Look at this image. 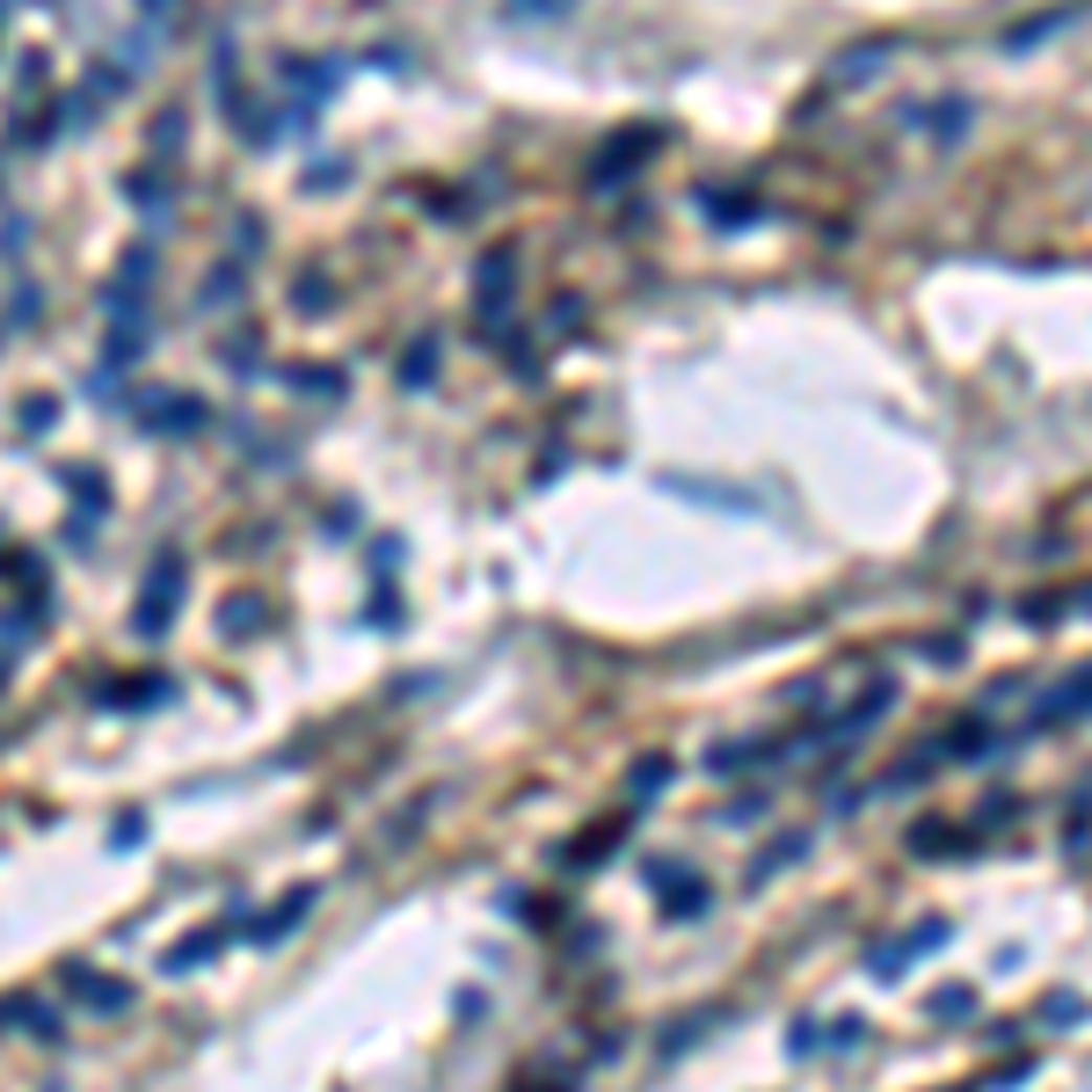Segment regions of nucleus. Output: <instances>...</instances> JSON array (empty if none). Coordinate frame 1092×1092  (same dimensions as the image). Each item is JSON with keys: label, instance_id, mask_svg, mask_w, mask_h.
<instances>
[{"label": "nucleus", "instance_id": "obj_1", "mask_svg": "<svg viewBox=\"0 0 1092 1092\" xmlns=\"http://www.w3.org/2000/svg\"><path fill=\"white\" fill-rule=\"evenodd\" d=\"M175 605H182V554L168 547L154 569H147V598H139V641H160L168 620H175Z\"/></svg>", "mask_w": 1092, "mask_h": 1092}, {"label": "nucleus", "instance_id": "obj_2", "mask_svg": "<svg viewBox=\"0 0 1092 1092\" xmlns=\"http://www.w3.org/2000/svg\"><path fill=\"white\" fill-rule=\"evenodd\" d=\"M139 416L154 423L160 438H190V430L204 423V401H190V394H147V401H139Z\"/></svg>", "mask_w": 1092, "mask_h": 1092}, {"label": "nucleus", "instance_id": "obj_3", "mask_svg": "<svg viewBox=\"0 0 1092 1092\" xmlns=\"http://www.w3.org/2000/svg\"><path fill=\"white\" fill-rule=\"evenodd\" d=\"M66 990L88 998L95 1012H125V1005H132V983H110V976H95L88 961H66Z\"/></svg>", "mask_w": 1092, "mask_h": 1092}, {"label": "nucleus", "instance_id": "obj_4", "mask_svg": "<svg viewBox=\"0 0 1092 1092\" xmlns=\"http://www.w3.org/2000/svg\"><path fill=\"white\" fill-rule=\"evenodd\" d=\"M1078 714H1086V670H1071V677L1042 699V714H1034V721H1042V729H1056V721H1078Z\"/></svg>", "mask_w": 1092, "mask_h": 1092}, {"label": "nucleus", "instance_id": "obj_5", "mask_svg": "<svg viewBox=\"0 0 1092 1092\" xmlns=\"http://www.w3.org/2000/svg\"><path fill=\"white\" fill-rule=\"evenodd\" d=\"M641 154H655V132H620V147L598 160V190H612V182H620V175H626Z\"/></svg>", "mask_w": 1092, "mask_h": 1092}, {"label": "nucleus", "instance_id": "obj_6", "mask_svg": "<svg viewBox=\"0 0 1092 1092\" xmlns=\"http://www.w3.org/2000/svg\"><path fill=\"white\" fill-rule=\"evenodd\" d=\"M313 896H320V889H292V896H285V904H277L263 926H255V939H263V946H270V939H285V933H292V926L313 911Z\"/></svg>", "mask_w": 1092, "mask_h": 1092}, {"label": "nucleus", "instance_id": "obj_7", "mask_svg": "<svg viewBox=\"0 0 1092 1092\" xmlns=\"http://www.w3.org/2000/svg\"><path fill=\"white\" fill-rule=\"evenodd\" d=\"M889 699H896V692H889V685H867V692H860V699H852V714H845V721H838V736H867V729H874V714H882V707H889Z\"/></svg>", "mask_w": 1092, "mask_h": 1092}, {"label": "nucleus", "instance_id": "obj_8", "mask_svg": "<svg viewBox=\"0 0 1092 1092\" xmlns=\"http://www.w3.org/2000/svg\"><path fill=\"white\" fill-rule=\"evenodd\" d=\"M211 946H219V933L175 939V954H160V968H168V976H182V968H204V961H211Z\"/></svg>", "mask_w": 1092, "mask_h": 1092}, {"label": "nucleus", "instance_id": "obj_9", "mask_svg": "<svg viewBox=\"0 0 1092 1092\" xmlns=\"http://www.w3.org/2000/svg\"><path fill=\"white\" fill-rule=\"evenodd\" d=\"M882 59H889V44H867V51H852V59H838V66H830V81H838V88H860V73H874Z\"/></svg>", "mask_w": 1092, "mask_h": 1092}, {"label": "nucleus", "instance_id": "obj_10", "mask_svg": "<svg viewBox=\"0 0 1092 1092\" xmlns=\"http://www.w3.org/2000/svg\"><path fill=\"white\" fill-rule=\"evenodd\" d=\"M904 968H911V946H904V939H882V946L867 954V976H882V983H896Z\"/></svg>", "mask_w": 1092, "mask_h": 1092}, {"label": "nucleus", "instance_id": "obj_11", "mask_svg": "<svg viewBox=\"0 0 1092 1092\" xmlns=\"http://www.w3.org/2000/svg\"><path fill=\"white\" fill-rule=\"evenodd\" d=\"M968 1005H976V990H968V983H954V990H933V1020H946V1027H954V1020H968Z\"/></svg>", "mask_w": 1092, "mask_h": 1092}, {"label": "nucleus", "instance_id": "obj_12", "mask_svg": "<svg viewBox=\"0 0 1092 1092\" xmlns=\"http://www.w3.org/2000/svg\"><path fill=\"white\" fill-rule=\"evenodd\" d=\"M663 786H670V758H641V765H633V794H641V801L663 794Z\"/></svg>", "mask_w": 1092, "mask_h": 1092}, {"label": "nucleus", "instance_id": "obj_13", "mask_svg": "<svg viewBox=\"0 0 1092 1092\" xmlns=\"http://www.w3.org/2000/svg\"><path fill=\"white\" fill-rule=\"evenodd\" d=\"M946 845H954V830H946V823H918V830H911V852H918V860H939Z\"/></svg>", "mask_w": 1092, "mask_h": 1092}, {"label": "nucleus", "instance_id": "obj_14", "mask_svg": "<svg viewBox=\"0 0 1092 1092\" xmlns=\"http://www.w3.org/2000/svg\"><path fill=\"white\" fill-rule=\"evenodd\" d=\"M255 620H263V612H255V598H226V612H219V633H248Z\"/></svg>", "mask_w": 1092, "mask_h": 1092}, {"label": "nucleus", "instance_id": "obj_15", "mask_svg": "<svg viewBox=\"0 0 1092 1092\" xmlns=\"http://www.w3.org/2000/svg\"><path fill=\"white\" fill-rule=\"evenodd\" d=\"M430 364H438V350L423 342V350H408V364H401V379H408V386H430Z\"/></svg>", "mask_w": 1092, "mask_h": 1092}, {"label": "nucleus", "instance_id": "obj_16", "mask_svg": "<svg viewBox=\"0 0 1092 1092\" xmlns=\"http://www.w3.org/2000/svg\"><path fill=\"white\" fill-rule=\"evenodd\" d=\"M1042 1020H1049V1027H1078V998H1071V990H1064V998H1049V1005H1042Z\"/></svg>", "mask_w": 1092, "mask_h": 1092}, {"label": "nucleus", "instance_id": "obj_17", "mask_svg": "<svg viewBox=\"0 0 1092 1092\" xmlns=\"http://www.w3.org/2000/svg\"><path fill=\"white\" fill-rule=\"evenodd\" d=\"M481 285H488V299H503V292H510V255H495V263L481 270Z\"/></svg>", "mask_w": 1092, "mask_h": 1092}, {"label": "nucleus", "instance_id": "obj_18", "mask_svg": "<svg viewBox=\"0 0 1092 1092\" xmlns=\"http://www.w3.org/2000/svg\"><path fill=\"white\" fill-rule=\"evenodd\" d=\"M110 845H117V852H132V845H147V823H139V816H125V823H117V838H110Z\"/></svg>", "mask_w": 1092, "mask_h": 1092}, {"label": "nucleus", "instance_id": "obj_19", "mask_svg": "<svg viewBox=\"0 0 1092 1092\" xmlns=\"http://www.w3.org/2000/svg\"><path fill=\"white\" fill-rule=\"evenodd\" d=\"M1027 1071H1034V1064H1005V1071H990V1092H1012V1086H1027Z\"/></svg>", "mask_w": 1092, "mask_h": 1092}, {"label": "nucleus", "instance_id": "obj_20", "mask_svg": "<svg viewBox=\"0 0 1092 1092\" xmlns=\"http://www.w3.org/2000/svg\"><path fill=\"white\" fill-rule=\"evenodd\" d=\"M525 7H539V15H569L576 0H510V15H525Z\"/></svg>", "mask_w": 1092, "mask_h": 1092}, {"label": "nucleus", "instance_id": "obj_21", "mask_svg": "<svg viewBox=\"0 0 1092 1092\" xmlns=\"http://www.w3.org/2000/svg\"><path fill=\"white\" fill-rule=\"evenodd\" d=\"M0 677H7V663H0Z\"/></svg>", "mask_w": 1092, "mask_h": 1092}, {"label": "nucleus", "instance_id": "obj_22", "mask_svg": "<svg viewBox=\"0 0 1092 1092\" xmlns=\"http://www.w3.org/2000/svg\"><path fill=\"white\" fill-rule=\"evenodd\" d=\"M51 1092H59V1086H51Z\"/></svg>", "mask_w": 1092, "mask_h": 1092}]
</instances>
